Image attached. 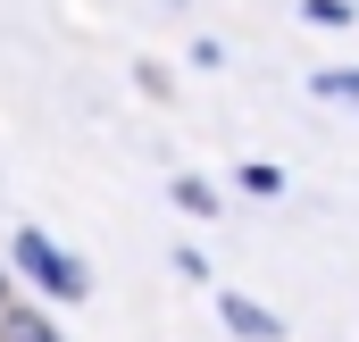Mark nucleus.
Wrapping results in <instances>:
<instances>
[{
    "instance_id": "obj_1",
    "label": "nucleus",
    "mask_w": 359,
    "mask_h": 342,
    "mask_svg": "<svg viewBox=\"0 0 359 342\" xmlns=\"http://www.w3.org/2000/svg\"><path fill=\"white\" fill-rule=\"evenodd\" d=\"M17 267H25V275H34L42 292H59V301H84V267H76V259L59 251L50 234H34V226L17 234Z\"/></svg>"
},
{
    "instance_id": "obj_2",
    "label": "nucleus",
    "mask_w": 359,
    "mask_h": 342,
    "mask_svg": "<svg viewBox=\"0 0 359 342\" xmlns=\"http://www.w3.org/2000/svg\"><path fill=\"white\" fill-rule=\"evenodd\" d=\"M226 326H234V334H251V342H276V334H284L259 301H226Z\"/></svg>"
},
{
    "instance_id": "obj_3",
    "label": "nucleus",
    "mask_w": 359,
    "mask_h": 342,
    "mask_svg": "<svg viewBox=\"0 0 359 342\" xmlns=\"http://www.w3.org/2000/svg\"><path fill=\"white\" fill-rule=\"evenodd\" d=\"M0 342H59V334H50L34 309H8V317H0Z\"/></svg>"
},
{
    "instance_id": "obj_4",
    "label": "nucleus",
    "mask_w": 359,
    "mask_h": 342,
    "mask_svg": "<svg viewBox=\"0 0 359 342\" xmlns=\"http://www.w3.org/2000/svg\"><path fill=\"white\" fill-rule=\"evenodd\" d=\"M318 92H326V100H351V109H359V67H326V76H318Z\"/></svg>"
},
{
    "instance_id": "obj_5",
    "label": "nucleus",
    "mask_w": 359,
    "mask_h": 342,
    "mask_svg": "<svg viewBox=\"0 0 359 342\" xmlns=\"http://www.w3.org/2000/svg\"><path fill=\"white\" fill-rule=\"evenodd\" d=\"M309 25H351V0H301Z\"/></svg>"
},
{
    "instance_id": "obj_6",
    "label": "nucleus",
    "mask_w": 359,
    "mask_h": 342,
    "mask_svg": "<svg viewBox=\"0 0 359 342\" xmlns=\"http://www.w3.org/2000/svg\"><path fill=\"white\" fill-rule=\"evenodd\" d=\"M176 200H184V209H201V217H209V209H217V200H209V184H201V175H184V184H176Z\"/></svg>"
}]
</instances>
